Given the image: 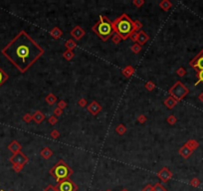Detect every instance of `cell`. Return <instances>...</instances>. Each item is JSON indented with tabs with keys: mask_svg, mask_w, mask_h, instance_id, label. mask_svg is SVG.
Segmentation results:
<instances>
[{
	"mask_svg": "<svg viewBox=\"0 0 203 191\" xmlns=\"http://www.w3.org/2000/svg\"><path fill=\"white\" fill-rule=\"evenodd\" d=\"M1 52L19 72L25 73L43 55L44 50L25 31H21L3 48Z\"/></svg>",
	"mask_w": 203,
	"mask_h": 191,
	"instance_id": "cell-1",
	"label": "cell"
},
{
	"mask_svg": "<svg viewBox=\"0 0 203 191\" xmlns=\"http://www.w3.org/2000/svg\"><path fill=\"white\" fill-rule=\"evenodd\" d=\"M113 28L122 39H127L134 31V23L127 14H122L121 17L113 22Z\"/></svg>",
	"mask_w": 203,
	"mask_h": 191,
	"instance_id": "cell-2",
	"label": "cell"
},
{
	"mask_svg": "<svg viewBox=\"0 0 203 191\" xmlns=\"http://www.w3.org/2000/svg\"><path fill=\"white\" fill-rule=\"evenodd\" d=\"M92 29L102 40L107 41L113 34V22H110L106 16L101 15L100 20L93 26Z\"/></svg>",
	"mask_w": 203,
	"mask_h": 191,
	"instance_id": "cell-3",
	"label": "cell"
},
{
	"mask_svg": "<svg viewBox=\"0 0 203 191\" xmlns=\"http://www.w3.org/2000/svg\"><path fill=\"white\" fill-rule=\"evenodd\" d=\"M51 174L55 177L57 180H62V179H66L67 177L71 175L72 170L70 169L67 164H66L63 160H60L55 166L51 169Z\"/></svg>",
	"mask_w": 203,
	"mask_h": 191,
	"instance_id": "cell-4",
	"label": "cell"
},
{
	"mask_svg": "<svg viewBox=\"0 0 203 191\" xmlns=\"http://www.w3.org/2000/svg\"><path fill=\"white\" fill-rule=\"evenodd\" d=\"M169 93L172 95V97H174L176 100H181L182 98H184L185 96L188 94V90L182 85L180 82H177L171 89L169 90Z\"/></svg>",
	"mask_w": 203,
	"mask_h": 191,
	"instance_id": "cell-5",
	"label": "cell"
},
{
	"mask_svg": "<svg viewBox=\"0 0 203 191\" xmlns=\"http://www.w3.org/2000/svg\"><path fill=\"white\" fill-rule=\"evenodd\" d=\"M190 66L195 69L197 72L203 70V50L190 62Z\"/></svg>",
	"mask_w": 203,
	"mask_h": 191,
	"instance_id": "cell-6",
	"label": "cell"
},
{
	"mask_svg": "<svg viewBox=\"0 0 203 191\" xmlns=\"http://www.w3.org/2000/svg\"><path fill=\"white\" fill-rule=\"evenodd\" d=\"M10 160L12 161L13 163L15 164H19V165H23L24 163L27 161V157L24 155L23 153H21V152H17V153H15L13 156L10 158Z\"/></svg>",
	"mask_w": 203,
	"mask_h": 191,
	"instance_id": "cell-7",
	"label": "cell"
},
{
	"mask_svg": "<svg viewBox=\"0 0 203 191\" xmlns=\"http://www.w3.org/2000/svg\"><path fill=\"white\" fill-rule=\"evenodd\" d=\"M75 189H76V186L70 180L62 181L59 185V191H74Z\"/></svg>",
	"mask_w": 203,
	"mask_h": 191,
	"instance_id": "cell-8",
	"label": "cell"
},
{
	"mask_svg": "<svg viewBox=\"0 0 203 191\" xmlns=\"http://www.w3.org/2000/svg\"><path fill=\"white\" fill-rule=\"evenodd\" d=\"M102 107H100V104H99L97 101H93L91 104V106L89 107V110L91 112V113L93 115H97V113L100 112Z\"/></svg>",
	"mask_w": 203,
	"mask_h": 191,
	"instance_id": "cell-9",
	"label": "cell"
},
{
	"mask_svg": "<svg viewBox=\"0 0 203 191\" xmlns=\"http://www.w3.org/2000/svg\"><path fill=\"white\" fill-rule=\"evenodd\" d=\"M84 34H85V32H84L83 30L81 29V27H79V26H77L76 28L72 31V35H73L76 39H78V40L82 38Z\"/></svg>",
	"mask_w": 203,
	"mask_h": 191,
	"instance_id": "cell-10",
	"label": "cell"
},
{
	"mask_svg": "<svg viewBox=\"0 0 203 191\" xmlns=\"http://www.w3.org/2000/svg\"><path fill=\"white\" fill-rule=\"evenodd\" d=\"M147 40H148V36L143 31L139 32V34H137V41H139V43L140 45H143Z\"/></svg>",
	"mask_w": 203,
	"mask_h": 191,
	"instance_id": "cell-11",
	"label": "cell"
},
{
	"mask_svg": "<svg viewBox=\"0 0 203 191\" xmlns=\"http://www.w3.org/2000/svg\"><path fill=\"white\" fill-rule=\"evenodd\" d=\"M8 148L10 149L12 152H14V153H17V152H19L21 147H20L19 143H18L17 141H13L10 145L8 146Z\"/></svg>",
	"mask_w": 203,
	"mask_h": 191,
	"instance_id": "cell-12",
	"label": "cell"
},
{
	"mask_svg": "<svg viewBox=\"0 0 203 191\" xmlns=\"http://www.w3.org/2000/svg\"><path fill=\"white\" fill-rule=\"evenodd\" d=\"M191 149L188 147L187 145H185V146H183V147H182L181 149H180V154L181 155H183V156L186 158V157H188L189 156V155L191 154Z\"/></svg>",
	"mask_w": 203,
	"mask_h": 191,
	"instance_id": "cell-13",
	"label": "cell"
},
{
	"mask_svg": "<svg viewBox=\"0 0 203 191\" xmlns=\"http://www.w3.org/2000/svg\"><path fill=\"white\" fill-rule=\"evenodd\" d=\"M7 79H8V75L0 68V86H1L2 84H4Z\"/></svg>",
	"mask_w": 203,
	"mask_h": 191,
	"instance_id": "cell-14",
	"label": "cell"
},
{
	"mask_svg": "<svg viewBox=\"0 0 203 191\" xmlns=\"http://www.w3.org/2000/svg\"><path fill=\"white\" fill-rule=\"evenodd\" d=\"M41 155L43 156L44 158H49L51 155H52V151H51V149L50 148H44V149H42V151H41Z\"/></svg>",
	"mask_w": 203,
	"mask_h": 191,
	"instance_id": "cell-15",
	"label": "cell"
},
{
	"mask_svg": "<svg viewBox=\"0 0 203 191\" xmlns=\"http://www.w3.org/2000/svg\"><path fill=\"white\" fill-rule=\"evenodd\" d=\"M33 118L35 119V121H36V122L40 124V122L44 119V116H43V115H42V113H41L40 112H37V113H35V115H33Z\"/></svg>",
	"mask_w": 203,
	"mask_h": 191,
	"instance_id": "cell-16",
	"label": "cell"
},
{
	"mask_svg": "<svg viewBox=\"0 0 203 191\" xmlns=\"http://www.w3.org/2000/svg\"><path fill=\"white\" fill-rule=\"evenodd\" d=\"M164 103H165V104L168 107H174L175 106V104H176V101H174L173 100V98H171V97H169L168 98H167V100L164 101Z\"/></svg>",
	"mask_w": 203,
	"mask_h": 191,
	"instance_id": "cell-17",
	"label": "cell"
},
{
	"mask_svg": "<svg viewBox=\"0 0 203 191\" xmlns=\"http://www.w3.org/2000/svg\"><path fill=\"white\" fill-rule=\"evenodd\" d=\"M56 100H57L56 97H55L54 95H52V94H50V95L46 98V101H48V104H53L56 101Z\"/></svg>",
	"mask_w": 203,
	"mask_h": 191,
	"instance_id": "cell-18",
	"label": "cell"
},
{
	"mask_svg": "<svg viewBox=\"0 0 203 191\" xmlns=\"http://www.w3.org/2000/svg\"><path fill=\"white\" fill-rule=\"evenodd\" d=\"M51 34H52L53 37H55V38H58L60 35L62 34V32L60 31V30L58 28H55V29H53L52 31H51Z\"/></svg>",
	"mask_w": 203,
	"mask_h": 191,
	"instance_id": "cell-19",
	"label": "cell"
},
{
	"mask_svg": "<svg viewBox=\"0 0 203 191\" xmlns=\"http://www.w3.org/2000/svg\"><path fill=\"white\" fill-rule=\"evenodd\" d=\"M170 6H171V4L168 1H162L160 3V7H162V9H164V10H168Z\"/></svg>",
	"mask_w": 203,
	"mask_h": 191,
	"instance_id": "cell-20",
	"label": "cell"
},
{
	"mask_svg": "<svg viewBox=\"0 0 203 191\" xmlns=\"http://www.w3.org/2000/svg\"><path fill=\"white\" fill-rule=\"evenodd\" d=\"M197 79H198V81L196 82V85L197 84H199L200 82L203 83V70L197 72Z\"/></svg>",
	"mask_w": 203,
	"mask_h": 191,
	"instance_id": "cell-21",
	"label": "cell"
},
{
	"mask_svg": "<svg viewBox=\"0 0 203 191\" xmlns=\"http://www.w3.org/2000/svg\"><path fill=\"white\" fill-rule=\"evenodd\" d=\"M64 57L67 60H71L74 57V53L72 51H67L66 53H64Z\"/></svg>",
	"mask_w": 203,
	"mask_h": 191,
	"instance_id": "cell-22",
	"label": "cell"
},
{
	"mask_svg": "<svg viewBox=\"0 0 203 191\" xmlns=\"http://www.w3.org/2000/svg\"><path fill=\"white\" fill-rule=\"evenodd\" d=\"M140 49H142V48H140V46L139 44H134L133 47H131V50L133 51L134 53H137V52H139L140 51Z\"/></svg>",
	"mask_w": 203,
	"mask_h": 191,
	"instance_id": "cell-23",
	"label": "cell"
},
{
	"mask_svg": "<svg viewBox=\"0 0 203 191\" xmlns=\"http://www.w3.org/2000/svg\"><path fill=\"white\" fill-rule=\"evenodd\" d=\"M116 131L119 133V134H122L125 131V127H124V125H119V127H116Z\"/></svg>",
	"mask_w": 203,
	"mask_h": 191,
	"instance_id": "cell-24",
	"label": "cell"
},
{
	"mask_svg": "<svg viewBox=\"0 0 203 191\" xmlns=\"http://www.w3.org/2000/svg\"><path fill=\"white\" fill-rule=\"evenodd\" d=\"M66 46H67L68 48H70V49H74L75 46H76V44H75L73 41L69 40V41L67 42V43H66Z\"/></svg>",
	"mask_w": 203,
	"mask_h": 191,
	"instance_id": "cell-25",
	"label": "cell"
},
{
	"mask_svg": "<svg viewBox=\"0 0 203 191\" xmlns=\"http://www.w3.org/2000/svg\"><path fill=\"white\" fill-rule=\"evenodd\" d=\"M187 146H191L192 148H195V147L198 146V143H197L196 141H192V140H191V141H188Z\"/></svg>",
	"mask_w": 203,
	"mask_h": 191,
	"instance_id": "cell-26",
	"label": "cell"
},
{
	"mask_svg": "<svg viewBox=\"0 0 203 191\" xmlns=\"http://www.w3.org/2000/svg\"><path fill=\"white\" fill-rule=\"evenodd\" d=\"M133 23H134V30H137L142 26V24L140 23L139 21H136V22H133Z\"/></svg>",
	"mask_w": 203,
	"mask_h": 191,
	"instance_id": "cell-27",
	"label": "cell"
},
{
	"mask_svg": "<svg viewBox=\"0 0 203 191\" xmlns=\"http://www.w3.org/2000/svg\"><path fill=\"white\" fill-rule=\"evenodd\" d=\"M121 39H122V38L119 37V35H116V36L113 37V42H115V43H119V42L121 41Z\"/></svg>",
	"mask_w": 203,
	"mask_h": 191,
	"instance_id": "cell-28",
	"label": "cell"
},
{
	"mask_svg": "<svg viewBox=\"0 0 203 191\" xmlns=\"http://www.w3.org/2000/svg\"><path fill=\"white\" fill-rule=\"evenodd\" d=\"M168 121L170 122V124H172V122H175L176 121V119L174 116H169L168 118Z\"/></svg>",
	"mask_w": 203,
	"mask_h": 191,
	"instance_id": "cell-29",
	"label": "cell"
},
{
	"mask_svg": "<svg viewBox=\"0 0 203 191\" xmlns=\"http://www.w3.org/2000/svg\"><path fill=\"white\" fill-rule=\"evenodd\" d=\"M184 74H185L184 69H179V70H178V75H179V76H183Z\"/></svg>",
	"mask_w": 203,
	"mask_h": 191,
	"instance_id": "cell-30",
	"label": "cell"
},
{
	"mask_svg": "<svg viewBox=\"0 0 203 191\" xmlns=\"http://www.w3.org/2000/svg\"><path fill=\"white\" fill-rule=\"evenodd\" d=\"M50 121L52 122V124H53V122H54V124H55V122L57 121V119H56L55 116H51V118H50Z\"/></svg>",
	"mask_w": 203,
	"mask_h": 191,
	"instance_id": "cell-31",
	"label": "cell"
},
{
	"mask_svg": "<svg viewBox=\"0 0 203 191\" xmlns=\"http://www.w3.org/2000/svg\"><path fill=\"white\" fill-rule=\"evenodd\" d=\"M65 106H66L65 101H60V103H59V107H64Z\"/></svg>",
	"mask_w": 203,
	"mask_h": 191,
	"instance_id": "cell-32",
	"label": "cell"
},
{
	"mask_svg": "<svg viewBox=\"0 0 203 191\" xmlns=\"http://www.w3.org/2000/svg\"><path fill=\"white\" fill-rule=\"evenodd\" d=\"M146 87H147V88H146L147 90H152V89H153V88H152L153 86H152L151 84H147V85H146Z\"/></svg>",
	"mask_w": 203,
	"mask_h": 191,
	"instance_id": "cell-33",
	"label": "cell"
},
{
	"mask_svg": "<svg viewBox=\"0 0 203 191\" xmlns=\"http://www.w3.org/2000/svg\"><path fill=\"white\" fill-rule=\"evenodd\" d=\"M51 134H52V136H53V137H58V133H57L56 131H53V133H51Z\"/></svg>",
	"mask_w": 203,
	"mask_h": 191,
	"instance_id": "cell-34",
	"label": "cell"
},
{
	"mask_svg": "<svg viewBox=\"0 0 203 191\" xmlns=\"http://www.w3.org/2000/svg\"><path fill=\"white\" fill-rule=\"evenodd\" d=\"M199 100L203 101V94H200V96H199Z\"/></svg>",
	"mask_w": 203,
	"mask_h": 191,
	"instance_id": "cell-35",
	"label": "cell"
},
{
	"mask_svg": "<svg viewBox=\"0 0 203 191\" xmlns=\"http://www.w3.org/2000/svg\"><path fill=\"white\" fill-rule=\"evenodd\" d=\"M142 3H143V2H142ZM142 3H140V2H136V1H134V2H133V4H136V5H139V6L140 4H142Z\"/></svg>",
	"mask_w": 203,
	"mask_h": 191,
	"instance_id": "cell-36",
	"label": "cell"
},
{
	"mask_svg": "<svg viewBox=\"0 0 203 191\" xmlns=\"http://www.w3.org/2000/svg\"><path fill=\"white\" fill-rule=\"evenodd\" d=\"M56 113H57V115H59V113H61V112H60V110H59V109H57V110H56Z\"/></svg>",
	"mask_w": 203,
	"mask_h": 191,
	"instance_id": "cell-37",
	"label": "cell"
}]
</instances>
